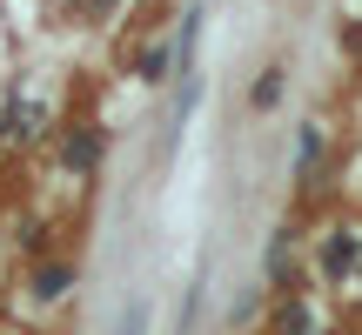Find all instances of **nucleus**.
<instances>
[{
  "label": "nucleus",
  "instance_id": "1",
  "mask_svg": "<svg viewBox=\"0 0 362 335\" xmlns=\"http://www.w3.org/2000/svg\"><path fill=\"white\" fill-rule=\"evenodd\" d=\"M356 255H362L356 228H329V235H322V282H342V275H356Z\"/></svg>",
  "mask_w": 362,
  "mask_h": 335
},
{
  "label": "nucleus",
  "instance_id": "2",
  "mask_svg": "<svg viewBox=\"0 0 362 335\" xmlns=\"http://www.w3.org/2000/svg\"><path fill=\"white\" fill-rule=\"evenodd\" d=\"M288 235H296V228H275L269 255H262V275H269L275 295H296V288H288V275H296V242H288Z\"/></svg>",
  "mask_w": 362,
  "mask_h": 335
},
{
  "label": "nucleus",
  "instance_id": "3",
  "mask_svg": "<svg viewBox=\"0 0 362 335\" xmlns=\"http://www.w3.org/2000/svg\"><path fill=\"white\" fill-rule=\"evenodd\" d=\"M101 155H107V141H101L94 128H74V134L61 141V161L74 168V175H94V168H101Z\"/></svg>",
  "mask_w": 362,
  "mask_h": 335
},
{
  "label": "nucleus",
  "instance_id": "4",
  "mask_svg": "<svg viewBox=\"0 0 362 335\" xmlns=\"http://www.w3.org/2000/svg\"><path fill=\"white\" fill-rule=\"evenodd\" d=\"M275 335H322V322H315V309L302 295H282L275 302Z\"/></svg>",
  "mask_w": 362,
  "mask_h": 335
},
{
  "label": "nucleus",
  "instance_id": "5",
  "mask_svg": "<svg viewBox=\"0 0 362 335\" xmlns=\"http://www.w3.org/2000/svg\"><path fill=\"white\" fill-rule=\"evenodd\" d=\"M0 134H7V141H34L40 134V101H13L7 114H0Z\"/></svg>",
  "mask_w": 362,
  "mask_h": 335
},
{
  "label": "nucleus",
  "instance_id": "6",
  "mask_svg": "<svg viewBox=\"0 0 362 335\" xmlns=\"http://www.w3.org/2000/svg\"><path fill=\"white\" fill-rule=\"evenodd\" d=\"M67 288H74V269H67V261H40L34 269V295L40 302H61Z\"/></svg>",
  "mask_w": 362,
  "mask_h": 335
},
{
  "label": "nucleus",
  "instance_id": "7",
  "mask_svg": "<svg viewBox=\"0 0 362 335\" xmlns=\"http://www.w3.org/2000/svg\"><path fill=\"white\" fill-rule=\"evenodd\" d=\"M315 161H322V128H302V141H296V181L302 188H315Z\"/></svg>",
  "mask_w": 362,
  "mask_h": 335
},
{
  "label": "nucleus",
  "instance_id": "8",
  "mask_svg": "<svg viewBox=\"0 0 362 335\" xmlns=\"http://www.w3.org/2000/svg\"><path fill=\"white\" fill-rule=\"evenodd\" d=\"M282 74H288V67H262V81H255V94H248V101H255L262 114H269V107L282 101Z\"/></svg>",
  "mask_w": 362,
  "mask_h": 335
},
{
  "label": "nucleus",
  "instance_id": "9",
  "mask_svg": "<svg viewBox=\"0 0 362 335\" xmlns=\"http://www.w3.org/2000/svg\"><path fill=\"white\" fill-rule=\"evenodd\" d=\"M148 315H155V302H128V315H121V335H148Z\"/></svg>",
  "mask_w": 362,
  "mask_h": 335
},
{
  "label": "nucleus",
  "instance_id": "10",
  "mask_svg": "<svg viewBox=\"0 0 362 335\" xmlns=\"http://www.w3.org/2000/svg\"><path fill=\"white\" fill-rule=\"evenodd\" d=\"M161 67H168V54L148 47V54H141V81H161Z\"/></svg>",
  "mask_w": 362,
  "mask_h": 335
},
{
  "label": "nucleus",
  "instance_id": "11",
  "mask_svg": "<svg viewBox=\"0 0 362 335\" xmlns=\"http://www.w3.org/2000/svg\"><path fill=\"white\" fill-rule=\"evenodd\" d=\"M81 7H88V13H107V0H81Z\"/></svg>",
  "mask_w": 362,
  "mask_h": 335
}]
</instances>
